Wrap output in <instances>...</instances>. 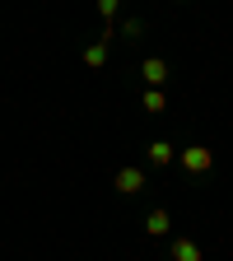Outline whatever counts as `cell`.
Segmentation results:
<instances>
[{"mask_svg": "<svg viewBox=\"0 0 233 261\" xmlns=\"http://www.w3.org/2000/svg\"><path fill=\"white\" fill-rule=\"evenodd\" d=\"M210 163H215V159H210V149H201V145L182 149V168H187V173H205Z\"/></svg>", "mask_w": 233, "mask_h": 261, "instance_id": "obj_1", "label": "cell"}, {"mask_svg": "<svg viewBox=\"0 0 233 261\" xmlns=\"http://www.w3.org/2000/svg\"><path fill=\"white\" fill-rule=\"evenodd\" d=\"M140 187H145V168H121V173H117V191L136 196Z\"/></svg>", "mask_w": 233, "mask_h": 261, "instance_id": "obj_2", "label": "cell"}, {"mask_svg": "<svg viewBox=\"0 0 233 261\" xmlns=\"http://www.w3.org/2000/svg\"><path fill=\"white\" fill-rule=\"evenodd\" d=\"M108 47H112V33H103V38L84 51V61H89V65H103V61H108Z\"/></svg>", "mask_w": 233, "mask_h": 261, "instance_id": "obj_3", "label": "cell"}, {"mask_svg": "<svg viewBox=\"0 0 233 261\" xmlns=\"http://www.w3.org/2000/svg\"><path fill=\"white\" fill-rule=\"evenodd\" d=\"M173 261H201V247H196L191 238H177L173 243Z\"/></svg>", "mask_w": 233, "mask_h": 261, "instance_id": "obj_4", "label": "cell"}, {"mask_svg": "<svg viewBox=\"0 0 233 261\" xmlns=\"http://www.w3.org/2000/svg\"><path fill=\"white\" fill-rule=\"evenodd\" d=\"M168 159H173V145H168V140H154V145H149V163H154V168H163Z\"/></svg>", "mask_w": 233, "mask_h": 261, "instance_id": "obj_5", "label": "cell"}, {"mask_svg": "<svg viewBox=\"0 0 233 261\" xmlns=\"http://www.w3.org/2000/svg\"><path fill=\"white\" fill-rule=\"evenodd\" d=\"M145 80L149 84H163V80H168V65H163V61H145Z\"/></svg>", "mask_w": 233, "mask_h": 261, "instance_id": "obj_6", "label": "cell"}, {"mask_svg": "<svg viewBox=\"0 0 233 261\" xmlns=\"http://www.w3.org/2000/svg\"><path fill=\"white\" fill-rule=\"evenodd\" d=\"M145 228H149V233H168V215H163V210H154V215L145 219Z\"/></svg>", "mask_w": 233, "mask_h": 261, "instance_id": "obj_7", "label": "cell"}, {"mask_svg": "<svg viewBox=\"0 0 233 261\" xmlns=\"http://www.w3.org/2000/svg\"><path fill=\"white\" fill-rule=\"evenodd\" d=\"M145 108H149V112H159V108H163V93H154V89H149V93H145Z\"/></svg>", "mask_w": 233, "mask_h": 261, "instance_id": "obj_8", "label": "cell"}]
</instances>
